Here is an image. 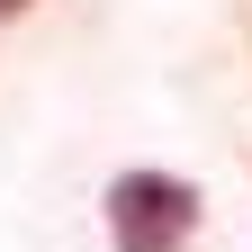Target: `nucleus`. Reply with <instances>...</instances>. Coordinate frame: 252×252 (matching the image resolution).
<instances>
[{
    "label": "nucleus",
    "instance_id": "obj_1",
    "mask_svg": "<svg viewBox=\"0 0 252 252\" xmlns=\"http://www.w3.org/2000/svg\"><path fill=\"white\" fill-rule=\"evenodd\" d=\"M99 216H108L117 252H189V234H198V180H180V171H117Z\"/></svg>",
    "mask_w": 252,
    "mask_h": 252
},
{
    "label": "nucleus",
    "instance_id": "obj_2",
    "mask_svg": "<svg viewBox=\"0 0 252 252\" xmlns=\"http://www.w3.org/2000/svg\"><path fill=\"white\" fill-rule=\"evenodd\" d=\"M9 9H27V0H0V18H9Z\"/></svg>",
    "mask_w": 252,
    "mask_h": 252
}]
</instances>
